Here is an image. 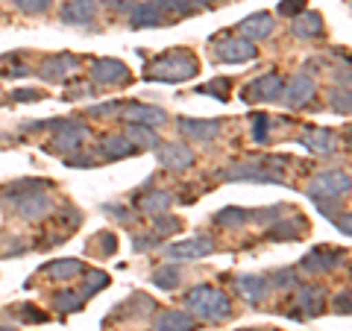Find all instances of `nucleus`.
I'll use <instances>...</instances> for the list:
<instances>
[{
    "instance_id": "nucleus-19",
    "label": "nucleus",
    "mask_w": 352,
    "mask_h": 331,
    "mask_svg": "<svg viewBox=\"0 0 352 331\" xmlns=\"http://www.w3.org/2000/svg\"><path fill=\"white\" fill-rule=\"evenodd\" d=\"M97 15V3L94 0H68L62 6V21L65 24H91Z\"/></svg>"
},
{
    "instance_id": "nucleus-3",
    "label": "nucleus",
    "mask_w": 352,
    "mask_h": 331,
    "mask_svg": "<svg viewBox=\"0 0 352 331\" xmlns=\"http://www.w3.org/2000/svg\"><path fill=\"white\" fill-rule=\"evenodd\" d=\"M352 187V179L346 170H329V173H320L314 176L311 185H308V196L314 203H326V200H340L346 196Z\"/></svg>"
},
{
    "instance_id": "nucleus-41",
    "label": "nucleus",
    "mask_w": 352,
    "mask_h": 331,
    "mask_svg": "<svg viewBox=\"0 0 352 331\" xmlns=\"http://www.w3.org/2000/svg\"><path fill=\"white\" fill-rule=\"evenodd\" d=\"M18 314H21V319H27V323H47V314L36 311V308H30V305H21Z\"/></svg>"
},
{
    "instance_id": "nucleus-50",
    "label": "nucleus",
    "mask_w": 352,
    "mask_h": 331,
    "mask_svg": "<svg viewBox=\"0 0 352 331\" xmlns=\"http://www.w3.org/2000/svg\"><path fill=\"white\" fill-rule=\"evenodd\" d=\"M106 212L115 214L118 220H124V223H129V220H132V214H124V208H120V205H106Z\"/></svg>"
},
{
    "instance_id": "nucleus-25",
    "label": "nucleus",
    "mask_w": 352,
    "mask_h": 331,
    "mask_svg": "<svg viewBox=\"0 0 352 331\" xmlns=\"http://www.w3.org/2000/svg\"><path fill=\"white\" fill-rule=\"evenodd\" d=\"M235 284H238L241 296H244L247 302H252V305H258L264 296H267V290H270V282L264 279V275H241Z\"/></svg>"
},
{
    "instance_id": "nucleus-32",
    "label": "nucleus",
    "mask_w": 352,
    "mask_h": 331,
    "mask_svg": "<svg viewBox=\"0 0 352 331\" xmlns=\"http://www.w3.org/2000/svg\"><path fill=\"white\" fill-rule=\"evenodd\" d=\"M250 220V214L244 212V208H223V212H217L214 214V223H220V226H244Z\"/></svg>"
},
{
    "instance_id": "nucleus-2",
    "label": "nucleus",
    "mask_w": 352,
    "mask_h": 331,
    "mask_svg": "<svg viewBox=\"0 0 352 331\" xmlns=\"http://www.w3.org/2000/svg\"><path fill=\"white\" fill-rule=\"evenodd\" d=\"M200 73V62L191 53H168V56L156 59L147 68V80H159V82H185L191 76Z\"/></svg>"
},
{
    "instance_id": "nucleus-48",
    "label": "nucleus",
    "mask_w": 352,
    "mask_h": 331,
    "mask_svg": "<svg viewBox=\"0 0 352 331\" xmlns=\"http://www.w3.org/2000/svg\"><path fill=\"white\" fill-rule=\"evenodd\" d=\"M71 168H94V159L91 156H68Z\"/></svg>"
},
{
    "instance_id": "nucleus-27",
    "label": "nucleus",
    "mask_w": 352,
    "mask_h": 331,
    "mask_svg": "<svg viewBox=\"0 0 352 331\" xmlns=\"http://www.w3.org/2000/svg\"><path fill=\"white\" fill-rule=\"evenodd\" d=\"M126 138H129V144L135 147V150H156L162 144V138L153 132V126H135V124H129L126 126Z\"/></svg>"
},
{
    "instance_id": "nucleus-35",
    "label": "nucleus",
    "mask_w": 352,
    "mask_h": 331,
    "mask_svg": "<svg viewBox=\"0 0 352 331\" xmlns=\"http://www.w3.org/2000/svg\"><path fill=\"white\" fill-rule=\"evenodd\" d=\"M226 91H229V80H223V76H217V80H212L208 85L197 88V94H212L217 100H226Z\"/></svg>"
},
{
    "instance_id": "nucleus-42",
    "label": "nucleus",
    "mask_w": 352,
    "mask_h": 331,
    "mask_svg": "<svg viewBox=\"0 0 352 331\" xmlns=\"http://www.w3.org/2000/svg\"><path fill=\"white\" fill-rule=\"evenodd\" d=\"M267 124H270V117L256 115V120H252V138H256V141H267Z\"/></svg>"
},
{
    "instance_id": "nucleus-20",
    "label": "nucleus",
    "mask_w": 352,
    "mask_h": 331,
    "mask_svg": "<svg viewBox=\"0 0 352 331\" xmlns=\"http://www.w3.org/2000/svg\"><path fill=\"white\" fill-rule=\"evenodd\" d=\"M323 299L326 293L323 288H317V284H305L296 293V308H300V317H317L323 311Z\"/></svg>"
},
{
    "instance_id": "nucleus-45",
    "label": "nucleus",
    "mask_w": 352,
    "mask_h": 331,
    "mask_svg": "<svg viewBox=\"0 0 352 331\" xmlns=\"http://www.w3.org/2000/svg\"><path fill=\"white\" fill-rule=\"evenodd\" d=\"M100 249L109 252V255H112V252L118 249V238L112 235V231H103V235H100Z\"/></svg>"
},
{
    "instance_id": "nucleus-13",
    "label": "nucleus",
    "mask_w": 352,
    "mask_h": 331,
    "mask_svg": "<svg viewBox=\"0 0 352 331\" xmlns=\"http://www.w3.org/2000/svg\"><path fill=\"white\" fill-rule=\"evenodd\" d=\"M282 94H288V97H285V106H288V109H302V106H308L314 100L317 82L308 73H296L291 80V85H288V91H282Z\"/></svg>"
},
{
    "instance_id": "nucleus-28",
    "label": "nucleus",
    "mask_w": 352,
    "mask_h": 331,
    "mask_svg": "<svg viewBox=\"0 0 352 331\" xmlns=\"http://www.w3.org/2000/svg\"><path fill=\"white\" fill-rule=\"evenodd\" d=\"M170 203H173V194H168V191H153V194H147V196H141V212L144 214H164L170 208Z\"/></svg>"
},
{
    "instance_id": "nucleus-43",
    "label": "nucleus",
    "mask_w": 352,
    "mask_h": 331,
    "mask_svg": "<svg viewBox=\"0 0 352 331\" xmlns=\"http://www.w3.org/2000/svg\"><path fill=\"white\" fill-rule=\"evenodd\" d=\"M276 288H291V284H296V273L294 270H279V273H273V279H270Z\"/></svg>"
},
{
    "instance_id": "nucleus-47",
    "label": "nucleus",
    "mask_w": 352,
    "mask_h": 331,
    "mask_svg": "<svg viewBox=\"0 0 352 331\" xmlns=\"http://www.w3.org/2000/svg\"><path fill=\"white\" fill-rule=\"evenodd\" d=\"M106 6H112V9H118V12H129L132 6L138 3V0H103Z\"/></svg>"
},
{
    "instance_id": "nucleus-46",
    "label": "nucleus",
    "mask_w": 352,
    "mask_h": 331,
    "mask_svg": "<svg viewBox=\"0 0 352 331\" xmlns=\"http://www.w3.org/2000/svg\"><path fill=\"white\" fill-rule=\"evenodd\" d=\"M335 311H338V314H344V317L349 314V290H344V293H338V296H335Z\"/></svg>"
},
{
    "instance_id": "nucleus-37",
    "label": "nucleus",
    "mask_w": 352,
    "mask_h": 331,
    "mask_svg": "<svg viewBox=\"0 0 352 331\" xmlns=\"http://www.w3.org/2000/svg\"><path fill=\"white\" fill-rule=\"evenodd\" d=\"M53 0H18V6H21V12H27V15H41V12H47Z\"/></svg>"
},
{
    "instance_id": "nucleus-16",
    "label": "nucleus",
    "mask_w": 352,
    "mask_h": 331,
    "mask_svg": "<svg viewBox=\"0 0 352 331\" xmlns=\"http://www.w3.org/2000/svg\"><path fill=\"white\" fill-rule=\"evenodd\" d=\"M300 144L305 147V150H311V152H317V156H332V152L338 150V135L332 129H308L305 135L300 138Z\"/></svg>"
},
{
    "instance_id": "nucleus-10",
    "label": "nucleus",
    "mask_w": 352,
    "mask_h": 331,
    "mask_svg": "<svg viewBox=\"0 0 352 331\" xmlns=\"http://www.w3.org/2000/svg\"><path fill=\"white\" fill-rule=\"evenodd\" d=\"M159 164L164 170H188L194 164V150L182 141L173 144H159Z\"/></svg>"
},
{
    "instance_id": "nucleus-31",
    "label": "nucleus",
    "mask_w": 352,
    "mask_h": 331,
    "mask_svg": "<svg viewBox=\"0 0 352 331\" xmlns=\"http://www.w3.org/2000/svg\"><path fill=\"white\" fill-rule=\"evenodd\" d=\"M106 284H109V275H106L103 270H88V273H85V288H82L80 293L85 296V299H91V296H94L97 290H103Z\"/></svg>"
},
{
    "instance_id": "nucleus-51",
    "label": "nucleus",
    "mask_w": 352,
    "mask_h": 331,
    "mask_svg": "<svg viewBox=\"0 0 352 331\" xmlns=\"http://www.w3.org/2000/svg\"><path fill=\"white\" fill-rule=\"evenodd\" d=\"M159 244V235H153V238H138L135 240V249H147V247H156Z\"/></svg>"
},
{
    "instance_id": "nucleus-11",
    "label": "nucleus",
    "mask_w": 352,
    "mask_h": 331,
    "mask_svg": "<svg viewBox=\"0 0 352 331\" xmlns=\"http://www.w3.org/2000/svg\"><path fill=\"white\" fill-rule=\"evenodd\" d=\"M120 115H124L126 124H135V126H164L168 124V115L156 106H144V103H129V106H120Z\"/></svg>"
},
{
    "instance_id": "nucleus-49",
    "label": "nucleus",
    "mask_w": 352,
    "mask_h": 331,
    "mask_svg": "<svg viewBox=\"0 0 352 331\" xmlns=\"http://www.w3.org/2000/svg\"><path fill=\"white\" fill-rule=\"evenodd\" d=\"M0 249H3V255H6V252H24V244H21V240H15V238H12V240L6 238V240H3V247H0Z\"/></svg>"
},
{
    "instance_id": "nucleus-4",
    "label": "nucleus",
    "mask_w": 352,
    "mask_h": 331,
    "mask_svg": "<svg viewBox=\"0 0 352 331\" xmlns=\"http://www.w3.org/2000/svg\"><path fill=\"white\" fill-rule=\"evenodd\" d=\"M15 208H18L21 220H27V223H38V220L50 217L56 205H53V200L44 194V187H32V191H27L24 196H18Z\"/></svg>"
},
{
    "instance_id": "nucleus-44",
    "label": "nucleus",
    "mask_w": 352,
    "mask_h": 331,
    "mask_svg": "<svg viewBox=\"0 0 352 331\" xmlns=\"http://www.w3.org/2000/svg\"><path fill=\"white\" fill-rule=\"evenodd\" d=\"M12 100H18V103L41 100V91H32V88H21V91H12Z\"/></svg>"
},
{
    "instance_id": "nucleus-33",
    "label": "nucleus",
    "mask_w": 352,
    "mask_h": 331,
    "mask_svg": "<svg viewBox=\"0 0 352 331\" xmlns=\"http://www.w3.org/2000/svg\"><path fill=\"white\" fill-rule=\"evenodd\" d=\"M153 229H156L159 238L176 235V231L182 229V220H179V217H170V214H156V217H153Z\"/></svg>"
},
{
    "instance_id": "nucleus-6",
    "label": "nucleus",
    "mask_w": 352,
    "mask_h": 331,
    "mask_svg": "<svg viewBox=\"0 0 352 331\" xmlns=\"http://www.w3.org/2000/svg\"><path fill=\"white\" fill-rule=\"evenodd\" d=\"M282 91H285V80L279 73H261L258 80H252L244 88V100H250V103H270V100H279Z\"/></svg>"
},
{
    "instance_id": "nucleus-5",
    "label": "nucleus",
    "mask_w": 352,
    "mask_h": 331,
    "mask_svg": "<svg viewBox=\"0 0 352 331\" xmlns=\"http://www.w3.org/2000/svg\"><path fill=\"white\" fill-rule=\"evenodd\" d=\"M88 141V126L80 120H62L56 129V138H53V152L59 156H74V150H80Z\"/></svg>"
},
{
    "instance_id": "nucleus-17",
    "label": "nucleus",
    "mask_w": 352,
    "mask_h": 331,
    "mask_svg": "<svg viewBox=\"0 0 352 331\" xmlns=\"http://www.w3.org/2000/svg\"><path fill=\"white\" fill-rule=\"evenodd\" d=\"M179 129H182V135H188L191 141H203V144H208V141H214L220 135V124H217V120L182 117L179 120Z\"/></svg>"
},
{
    "instance_id": "nucleus-21",
    "label": "nucleus",
    "mask_w": 352,
    "mask_h": 331,
    "mask_svg": "<svg viewBox=\"0 0 352 331\" xmlns=\"http://www.w3.org/2000/svg\"><path fill=\"white\" fill-rule=\"evenodd\" d=\"M273 18L270 12H256V15H250L241 21V36L250 38V41H258V38H267L270 32H273Z\"/></svg>"
},
{
    "instance_id": "nucleus-29",
    "label": "nucleus",
    "mask_w": 352,
    "mask_h": 331,
    "mask_svg": "<svg viewBox=\"0 0 352 331\" xmlns=\"http://www.w3.org/2000/svg\"><path fill=\"white\" fill-rule=\"evenodd\" d=\"M179 282H182V273H179L176 264H168V267H162V270L153 273V284H156L159 290H173Z\"/></svg>"
},
{
    "instance_id": "nucleus-38",
    "label": "nucleus",
    "mask_w": 352,
    "mask_h": 331,
    "mask_svg": "<svg viewBox=\"0 0 352 331\" xmlns=\"http://www.w3.org/2000/svg\"><path fill=\"white\" fill-rule=\"evenodd\" d=\"M349 106H352V100H349V88H344V91H332V109H335V112L349 115Z\"/></svg>"
},
{
    "instance_id": "nucleus-26",
    "label": "nucleus",
    "mask_w": 352,
    "mask_h": 331,
    "mask_svg": "<svg viewBox=\"0 0 352 331\" xmlns=\"http://www.w3.org/2000/svg\"><path fill=\"white\" fill-rule=\"evenodd\" d=\"M44 273L53 275V279H59V282H68V279H74V275L85 273V267H82L80 258H59V261L44 264Z\"/></svg>"
},
{
    "instance_id": "nucleus-9",
    "label": "nucleus",
    "mask_w": 352,
    "mask_h": 331,
    "mask_svg": "<svg viewBox=\"0 0 352 331\" xmlns=\"http://www.w3.org/2000/svg\"><path fill=\"white\" fill-rule=\"evenodd\" d=\"M223 179H250V182H282V173L279 170H270V161L261 164V161H244V164H235L229 168L226 173H220Z\"/></svg>"
},
{
    "instance_id": "nucleus-34",
    "label": "nucleus",
    "mask_w": 352,
    "mask_h": 331,
    "mask_svg": "<svg viewBox=\"0 0 352 331\" xmlns=\"http://www.w3.org/2000/svg\"><path fill=\"white\" fill-rule=\"evenodd\" d=\"M302 229H305L302 220H296V223H294V220H285V223H276V226L270 229V235L273 238H282V240H291V238H300L296 231H302Z\"/></svg>"
},
{
    "instance_id": "nucleus-52",
    "label": "nucleus",
    "mask_w": 352,
    "mask_h": 331,
    "mask_svg": "<svg viewBox=\"0 0 352 331\" xmlns=\"http://www.w3.org/2000/svg\"><path fill=\"white\" fill-rule=\"evenodd\" d=\"M191 3H212V0H191Z\"/></svg>"
},
{
    "instance_id": "nucleus-8",
    "label": "nucleus",
    "mask_w": 352,
    "mask_h": 331,
    "mask_svg": "<svg viewBox=\"0 0 352 331\" xmlns=\"http://www.w3.org/2000/svg\"><path fill=\"white\" fill-rule=\"evenodd\" d=\"M214 252V240L208 235H200V238H188V240H179V244H170L164 249L168 258H176V261H197V258H206Z\"/></svg>"
},
{
    "instance_id": "nucleus-14",
    "label": "nucleus",
    "mask_w": 352,
    "mask_h": 331,
    "mask_svg": "<svg viewBox=\"0 0 352 331\" xmlns=\"http://www.w3.org/2000/svg\"><path fill=\"white\" fill-rule=\"evenodd\" d=\"M344 264V252L338 249H329V247H320V249H311L308 255L302 258V267L308 273H332Z\"/></svg>"
},
{
    "instance_id": "nucleus-36",
    "label": "nucleus",
    "mask_w": 352,
    "mask_h": 331,
    "mask_svg": "<svg viewBox=\"0 0 352 331\" xmlns=\"http://www.w3.org/2000/svg\"><path fill=\"white\" fill-rule=\"evenodd\" d=\"M153 3H156L162 12H176V15H185L191 9L188 0H153Z\"/></svg>"
},
{
    "instance_id": "nucleus-12",
    "label": "nucleus",
    "mask_w": 352,
    "mask_h": 331,
    "mask_svg": "<svg viewBox=\"0 0 352 331\" xmlns=\"http://www.w3.org/2000/svg\"><path fill=\"white\" fill-rule=\"evenodd\" d=\"M91 80L100 85H126L129 71H126V65L118 59H97L91 65Z\"/></svg>"
},
{
    "instance_id": "nucleus-7",
    "label": "nucleus",
    "mask_w": 352,
    "mask_h": 331,
    "mask_svg": "<svg viewBox=\"0 0 352 331\" xmlns=\"http://www.w3.org/2000/svg\"><path fill=\"white\" fill-rule=\"evenodd\" d=\"M214 56L217 62H226V65H241V62H252L258 56V47L252 44L250 38H226V41H220L217 47H214Z\"/></svg>"
},
{
    "instance_id": "nucleus-30",
    "label": "nucleus",
    "mask_w": 352,
    "mask_h": 331,
    "mask_svg": "<svg viewBox=\"0 0 352 331\" xmlns=\"http://www.w3.org/2000/svg\"><path fill=\"white\" fill-rule=\"evenodd\" d=\"M53 302H56L59 311H80L85 305V296L80 290H62V293L53 296Z\"/></svg>"
},
{
    "instance_id": "nucleus-40",
    "label": "nucleus",
    "mask_w": 352,
    "mask_h": 331,
    "mask_svg": "<svg viewBox=\"0 0 352 331\" xmlns=\"http://www.w3.org/2000/svg\"><path fill=\"white\" fill-rule=\"evenodd\" d=\"M120 112V103H103V106H91L88 109V117H112Z\"/></svg>"
},
{
    "instance_id": "nucleus-15",
    "label": "nucleus",
    "mask_w": 352,
    "mask_h": 331,
    "mask_svg": "<svg viewBox=\"0 0 352 331\" xmlns=\"http://www.w3.org/2000/svg\"><path fill=\"white\" fill-rule=\"evenodd\" d=\"M76 62L74 56H47L41 65H38V76L41 80H47V82H62V80H68V73L76 71Z\"/></svg>"
},
{
    "instance_id": "nucleus-18",
    "label": "nucleus",
    "mask_w": 352,
    "mask_h": 331,
    "mask_svg": "<svg viewBox=\"0 0 352 331\" xmlns=\"http://www.w3.org/2000/svg\"><path fill=\"white\" fill-rule=\"evenodd\" d=\"M153 331H194V317L188 311H162L153 317Z\"/></svg>"
},
{
    "instance_id": "nucleus-1",
    "label": "nucleus",
    "mask_w": 352,
    "mask_h": 331,
    "mask_svg": "<svg viewBox=\"0 0 352 331\" xmlns=\"http://www.w3.org/2000/svg\"><path fill=\"white\" fill-rule=\"evenodd\" d=\"M185 305H188V314L197 319H206V323H217V319H226L232 314V305H229V296L223 290H214L208 284H197L185 293Z\"/></svg>"
},
{
    "instance_id": "nucleus-24",
    "label": "nucleus",
    "mask_w": 352,
    "mask_h": 331,
    "mask_svg": "<svg viewBox=\"0 0 352 331\" xmlns=\"http://www.w3.org/2000/svg\"><path fill=\"white\" fill-rule=\"evenodd\" d=\"M129 21H132V27H159L162 9L153 3V0H138V3L129 9Z\"/></svg>"
},
{
    "instance_id": "nucleus-23",
    "label": "nucleus",
    "mask_w": 352,
    "mask_h": 331,
    "mask_svg": "<svg viewBox=\"0 0 352 331\" xmlns=\"http://www.w3.org/2000/svg\"><path fill=\"white\" fill-rule=\"evenodd\" d=\"M132 152H135V147L129 144L126 135H109L100 141V147H97V156L106 159V161H118L124 156H132Z\"/></svg>"
},
{
    "instance_id": "nucleus-53",
    "label": "nucleus",
    "mask_w": 352,
    "mask_h": 331,
    "mask_svg": "<svg viewBox=\"0 0 352 331\" xmlns=\"http://www.w3.org/2000/svg\"><path fill=\"white\" fill-rule=\"evenodd\" d=\"M0 331H15V328H0Z\"/></svg>"
},
{
    "instance_id": "nucleus-39",
    "label": "nucleus",
    "mask_w": 352,
    "mask_h": 331,
    "mask_svg": "<svg viewBox=\"0 0 352 331\" xmlns=\"http://www.w3.org/2000/svg\"><path fill=\"white\" fill-rule=\"evenodd\" d=\"M302 9H305V0H282V3H279V15L294 18V15H300Z\"/></svg>"
},
{
    "instance_id": "nucleus-22",
    "label": "nucleus",
    "mask_w": 352,
    "mask_h": 331,
    "mask_svg": "<svg viewBox=\"0 0 352 331\" xmlns=\"http://www.w3.org/2000/svg\"><path fill=\"white\" fill-rule=\"evenodd\" d=\"M291 32L296 38H317L323 32V18L317 12H308V9H302L300 15H294Z\"/></svg>"
}]
</instances>
